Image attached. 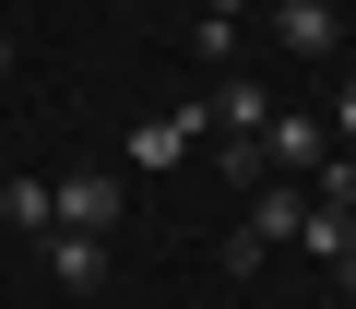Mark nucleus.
I'll return each instance as SVG.
<instances>
[{
	"label": "nucleus",
	"mask_w": 356,
	"mask_h": 309,
	"mask_svg": "<svg viewBox=\"0 0 356 309\" xmlns=\"http://www.w3.org/2000/svg\"><path fill=\"white\" fill-rule=\"evenodd\" d=\"M261 167H273V179H321V167H332V119H297V107L261 119Z\"/></svg>",
	"instance_id": "f257e3e1"
},
{
	"label": "nucleus",
	"mask_w": 356,
	"mask_h": 309,
	"mask_svg": "<svg viewBox=\"0 0 356 309\" xmlns=\"http://www.w3.org/2000/svg\"><path fill=\"white\" fill-rule=\"evenodd\" d=\"M261 24H273L297 60H332V48H344V13H332V0H261Z\"/></svg>",
	"instance_id": "f03ea898"
},
{
	"label": "nucleus",
	"mask_w": 356,
	"mask_h": 309,
	"mask_svg": "<svg viewBox=\"0 0 356 309\" xmlns=\"http://www.w3.org/2000/svg\"><path fill=\"white\" fill-rule=\"evenodd\" d=\"M297 226H309V191H297V179H261L238 238H250V250H297Z\"/></svg>",
	"instance_id": "7ed1b4c3"
},
{
	"label": "nucleus",
	"mask_w": 356,
	"mask_h": 309,
	"mask_svg": "<svg viewBox=\"0 0 356 309\" xmlns=\"http://www.w3.org/2000/svg\"><path fill=\"white\" fill-rule=\"evenodd\" d=\"M36 250H48V274H60L72 297H95V285H107V238H83V226H48Z\"/></svg>",
	"instance_id": "20e7f679"
},
{
	"label": "nucleus",
	"mask_w": 356,
	"mask_h": 309,
	"mask_svg": "<svg viewBox=\"0 0 356 309\" xmlns=\"http://www.w3.org/2000/svg\"><path fill=\"white\" fill-rule=\"evenodd\" d=\"M60 226H83V238H107V226H119V179H107V167H83V179H60Z\"/></svg>",
	"instance_id": "39448f33"
},
{
	"label": "nucleus",
	"mask_w": 356,
	"mask_h": 309,
	"mask_svg": "<svg viewBox=\"0 0 356 309\" xmlns=\"http://www.w3.org/2000/svg\"><path fill=\"white\" fill-rule=\"evenodd\" d=\"M191 131H202L191 107H166V119H143V131H131L119 154H131V167H191Z\"/></svg>",
	"instance_id": "423d86ee"
},
{
	"label": "nucleus",
	"mask_w": 356,
	"mask_h": 309,
	"mask_svg": "<svg viewBox=\"0 0 356 309\" xmlns=\"http://www.w3.org/2000/svg\"><path fill=\"white\" fill-rule=\"evenodd\" d=\"M202 119H214V131H226V143H261V119H273V95H261V84H250V72H238V84H226V95H214V107H202Z\"/></svg>",
	"instance_id": "0eeeda50"
},
{
	"label": "nucleus",
	"mask_w": 356,
	"mask_h": 309,
	"mask_svg": "<svg viewBox=\"0 0 356 309\" xmlns=\"http://www.w3.org/2000/svg\"><path fill=\"white\" fill-rule=\"evenodd\" d=\"M0 214H13L24 238H48L60 226V179H0Z\"/></svg>",
	"instance_id": "6e6552de"
},
{
	"label": "nucleus",
	"mask_w": 356,
	"mask_h": 309,
	"mask_svg": "<svg viewBox=\"0 0 356 309\" xmlns=\"http://www.w3.org/2000/svg\"><path fill=\"white\" fill-rule=\"evenodd\" d=\"M297 250H309V262H344V250H356V214H332V203H309V226H297Z\"/></svg>",
	"instance_id": "1a4fd4ad"
},
{
	"label": "nucleus",
	"mask_w": 356,
	"mask_h": 309,
	"mask_svg": "<svg viewBox=\"0 0 356 309\" xmlns=\"http://www.w3.org/2000/svg\"><path fill=\"white\" fill-rule=\"evenodd\" d=\"M321 203H332V214H356V154H332V167H321Z\"/></svg>",
	"instance_id": "9d476101"
},
{
	"label": "nucleus",
	"mask_w": 356,
	"mask_h": 309,
	"mask_svg": "<svg viewBox=\"0 0 356 309\" xmlns=\"http://www.w3.org/2000/svg\"><path fill=\"white\" fill-rule=\"evenodd\" d=\"M332 143L356 154V72H344V95H332Z\"/></svg>",
	"instance_id": "9b49d317"
},
{
	"label": "nucleus",
	"mask_w": 356,
	"mask_h": 309,
	"mask_svg": "<svg viewBox=\"0 0 356 309\" xmlns=\"http://www.w3.org/2000/svg\"><path fill=\"white\" fill-rule=\"evenodd\" d=\"M238 13H261V0H202V24H238Z\"/></svg>",
	"instance_id": "f8f14e48"
},
{
	"label": "nucleus",
	"mask_w": 356,
	"mask_h": 309,
	"mask_svg": "<svg viewBox=\"0 0 356 309\" xmlns=\"http://www.w3.org/2000/svg\"><path fill=\"white\" fill-rule=\"evenodd\" d=\"M332 274H344V297H356V250H344V262H332Z\"/></svg>",
	"instance_id": "ddd939ff"
},
{
	"label": "nucleus",
	"mask_w": 356,
	"mask_h": 309,
	"mask_svg": "<svg viewBox=\"0 0 356 309\" xmlns=\"http://www.w3.org/2000/svg\"><path fill=\"white\" fill-rule=\"evenodd\" d=\"M0 72H13V48H0Z\"/></svg>",
	"instance_id": "4468645a"
}]
</instances>
